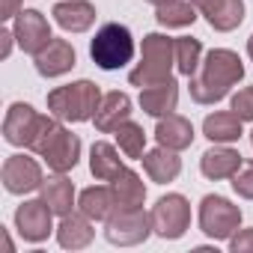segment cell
I'll return each instance as SVG.
<instances>
[{
	"instance_id": "18",
	"label": "cell",
	"mask_w": 253,
	"mask_h": 253,
	"mask_svg": "<svg viewBox=\"0 0 253 253\" xmlns=\"http://www.w3.org/2000/svg\"><path fill=\"white\" fill-rule=\"evenodd\" d=\"M155 140H158V146H167V149L182 152V149H188V146L194 143V125H191V119H185V116L167 113V116L158 119Z\"/></svg>"
},
{
	"instance_id": "34",
	"label": "cell",
	"mask_w": 253,
	"mask_h": 253,
	"mask_svg": "<svg viewBox=\"0 0 253 253\" xmlns=\"http://www.w3.org/2000/svg\"><path fill=\"white\" fill-rule=\"evenodd\" d=\"M0 39H3V48H0V57H9L12 54V39H15V30H3V33H0Z\"/></svg>"
},
{
	"instance_id": "37",
	"label": "cell",
	"mask_w": 253,
	"mask_h": 253,
	"mask_svg": "<svg viewBox=\"0 0 253 253\" xmlns=\"http://www.w3.org/2000/svg\"><path fill=\"white\" fill-rule=\"evenodd\" d=\"M250 146H253V131H250Z\"/></svg>"
},
{
	"instance_id": "28",
	"label": "cell",
	"mask_w": 253,
	"mask_h": 253,
	"mask_svg": "<svg viewBox=\"0 0 253 253\" xmlns=\"http://www.w3.org/2000/svg\"><path fill=\"white\" fill-rule=\"evenodd\" d=\"M203 57V45L200 39H191V36H179L176 39V69L185 75V78H194L197 69H200V60Z\"/></svg>"
},
{
	"instance_id": "5",
	"label": "cell",
	"mask_w": 253,
	"mask_h": 253,
	"mask_svg": "<svg viewBox=\"0 0 253 253\" xmlns=\"http://www.w3.org/2000/svg\"><path fill=\"white\" fill-rule=\"evenodd\" d=\"M57 125V116H42L36 113L30 104L24 101H15L9 104L6 110V119H3V137L6 143L12 146H24V149H36V143L45 137V131H51Z\"/></svg>"
},
{
	"instance_id": "13",
	"label": "cell",
	"mask_w": 253,
	"mask_h": 253,
	"mask_svg": "<svg viewBox=\"0 0 253 253\" xmlns=\"http://www.w3.org/2000/svg\"><path fill=\"white\" fill-rule=\"evenodd\" d=\"M191 3L217 33H229L244 21V0H191Z\"/></svg>"
},
{
	"instance_id": "19",
	"label": "cell",
	"mask_w": 253,
	"mask_h": 253,
	"mask_svg": "<svg viewBox=\"0 0 253 253\" xmlns=\"http://www.w3.org/2000/svg\"><path fill=\"white\" fill-rule=\"evenodd\" d=\"M176 104H179V84H176L173 78L140 89V107H143L149 116H158V119H161V116L173 113Z\"/></svg>"
},
{
	"instance_id": "9",
	"label": "cell",
	"mask_w": 253,
	"mask_h": 253,
	"mask_svg": "<svg viewBox=\"0 0 253 253\" xmlns=\"http://www.w3.org/2000/svg\"><path fill=\"white\" fill-rule=\"evenodd\" d=\"M152 232L161 238H182L191 226V203L182 194H167L152 206Z\"/></svg>"
},
{
	"instance_id": "8",
	"label": "cell",
	"mask_w": 253,
	"mask_h": 253,
	"mask_svg": "<svg viewBox=\"0 0 253 253\" xmlns=\"http://www.w3.org/2000/svg\"><path fill=\"white\" fill-rule=\"evenodd\" d=\"M152 232V217L143 214V209H119L104 220V235L110 244L119 247H134L140 241H146Z\"/></svg>"
},
{
	"instance_id": "35",
	"label": "cell",
	"mask_w": 253,
	"mask_h": 253,
	"mask_svg": "<svg viewBox=\"0 0 253 253\" xmlns=\"http://www.w3.org/2000/svg\"><path fill=\"white\" fill-rule=\"evenodd\" d=\"M247 57H250V60H253V36H250V39H247Z\"/></svg>"
},
{
	"instance_id": "14",
	"label": "cell",
	"mask_w": 253,
	"mask_h": 253,
	"mask_svg": "<svg viewBox=\"0 0 253 253\" xmlns=\"http://www.w3.org/2000/svg\"><path fill=\"white\" fill-rule=\"evenodd\" d=\"M75 48L66 39H51L39 54H36V72L42 78H60L66 72H72L75 66Z\"/></svg>"
},
{
	"instance_id": "17",
	"label": "cell",
	"mask_w": 253,
	"mask_h": 253,
	"mask_svg": "<svg viewBox=\"0 0 253 253\" xmlns=\"http://www.w3.org/2000/svg\"><path fill=\"white\" fill-rule=\"evenodd\" d=\"M51 15L69 33H84L95 24V6L86 3V0H63L51 9Z\"/></svg>"
},
{
	"instance_id": "36",
	"label": "cell",
	"mask_w": 253,
	"mask_h": 253,
	"mask_svg": "<svg viewBox=\"0 0 253 253\" xmlns=\"http://www.w3.org/2000/svg\"><path fill=\"white\" fill-rule=\"evenodd\" d=\"M146 3H155V6H161V3H167V0H146Z\"/></svg>"
},
{
	"instance_id": "25",
	"label": "cell",
	"mask_w": 253,
	"mask_h": 253,
	"mask_svg": "<svg viewBox=\"0 0 253 253\" xmlns=\"http://www.w3.org/2000/svg\"><path fill=\"white\" fill-rule=\"evenodd\" d=\"M42 200L51 206V211L54 214H69L72 211V206H75V185L63 176V173H57V176H51V179H45L42 182Z\"/></svg>"
},
{
	"instance_id": "7",
	"label": "cell",
	"mask_w": 253,
	"mask_h": 253,
	"mask_svg": "<svg viewBox=\"0 0 253 253\" xmlns=\"http://www.w3.org/2000/svg\"><path fill=\"white\" fill-rule=\"evenodd\" d=\"M241 226V209L232 206L226 197L209 194L200 203V229L214 241H229Z\"/></svg>"
},
{
	"instance_id": "29",
	"label": "cell",
	"mask_w": 253,
	"mask_h": 253,
	"mask_svg": "<svg viewBox=\"0 0 253 253\" xmlns=\"http://www.w3.org/2000/svg\"><path fill=\"white\" fill-rule=\"evenodd\" d=\"M116 143L119 149L128 155V158H143V149H146V131H143V125L137 122H122L119 128H116Z\"/></svg>"
},
{
	"instance_id": "6",
	"label": "cell",
	"mask_w": 253,
	"mask_h": 253,
	"mask_svg": "<svg viewBox=\"0 0 253 253\" xmlns=\"http://www.w3.org/2000/svg\"><path fill=\"white\" fill-rule=\"evenodd\" d=\"M33 152L39 158H45V164L54 173H69V170H75V164L81 158V137L57 122L51 131H45V137L36 143Z\"/></svg>"
},
{
	"instance_id": "27",
	"label": "cell",
	"mask_w": 253,
	"mask_h": 253,
	"mask_svg": "<svg viewBox=\"0 0 253 253\" xmlns=\"http://www.w3.org/2000/svg\"><path fill=\"white\" fill-rule=\"evenodd\" d=\"M155 18L164 27H188L197 21V6L191 0H167V3L155 6Z\"/></svg>"
},
{
	"instance_id": "32",
	"label": "cell",
	"mask_w": 253,
	"mask_h": 253,
	"mask_svg": "<svg viewBox=\"0 0 253 253\" xmlns=\"http://www.w3.org/2000/svg\"><path fill=\"white\" fill-rule=\"evenodd\" d=\"M229 250L232 253H253V229H241L238 235H232Z\"/></svg>"
},
{
	"instance_id": "33",
	"label": "cell",
	"mask_w": 253,
	"mask_h": 253,
	"mask_svg": "<svg viewBox=\"0 0 253 253\" xmlns=\"http://www.w3.org/2000/svg\"><path fill=\"white\" fill-rule=\"evenodd\" d=\"M18 6H21V0H0V21H9L18 15Z\"/></svg>"
},
{
	"instance_id": "15",
	"label": "cell",
	"mask_w": 253,
	"mask_h": 253,
	"mask_svg": "<svg viewBox=\"0 0 253 253\" xmlns=\"http://www.w3.org/2000/svg\"><path fill=\"white\" fill-rule=\"evenodd\" d=\"M128 119H131V98L125 95V92H119V89L107 92V95L101 98V104H98L95 116H92L95 128H98L101 134L116 131L119 125H122V122H128Z\"/></svg>"
},
{
	"instance_id": "2",
	"label": "cell",
	"mask_w": 253,
	"mask_h": 253,
	"mask_svg": "<svg viewBox=\"0 0 253 253\" xmlns=\"http://www.w3.org/2000/svg\"><path fill=\"white\" fill-rule=\"evenodd\" d=\"M101 89L92 81H75L48 92V113L60 122H86L101 104Z\"/></svg>"
},
{
	"instance_id": "24",
	"label": "cell",
	"mask_w": 253,
	"mask_h": 253,
	"mask_svg": "<svg viewBox=\"0 0 253 253\" xmlns=\"http://www.w3.org/2000/svg\"><path fill=\"white\" fill-rule=\"evenodd\" d=\"M203 134H206L211 143H235V140L241 137V119H238L232 110L209 113L206 122H203Z\"/></svg>"
},
{
	"instance_id": "30",
	"label": "cell",
	"mask_w": 253,
	"mask_h": 253,
	"mask_svg": "<svg viewBox=\"0 0 253 253\" xmlns=\"http://www.w3.org/2000/svg\"><path fill=\"white\" fill-rule=\"evenodd\" d=\"M232 191L244 200H253V161H244L232 176Z\"/></svg>"
},
{
	"instance_id": "4",
	"label": "cell",
	"mask_w": 253,
	"mask_h": 253,
	"mask_svg": "<svg viewBox=\"0 0 253 253\" xmlns=\"http://www.w3.org/2000/svg\"><path fill=\"white\" fill-rule=\"evenodd\" d=\"M89 57L104 72H113V69H122L125 63H131V57H134L131 30L125 24H116V21L98 27V33L89 45Z\"/></svg>"
},
{
	"instance_id": "11",
	"label": "cell",
	"mask_w": 253,
	"mask_h": 253,
	"mask_svg": "<svg viewBox=\"0 0 253 253\" xmlns=\"http://www.w3.org/2000/svg\"><path fill=\"white\" fill-rule=\"evenodd\" d=\"M0 179H3V188L9 194H30L36 188H42V167L27 158V155H9L3 161V170H0Z\"/></svg>"
},
{
	"instance_id": "12",
	"label": "cell",
	"mask_w": 253,
	"mask_h": 253,
	"mask_svg": "<svg viewBox=\"0 0 253 253\" xmlns=\"http://www.w3.org/2000/svg\"><path fill=\"white\" fill-rule=\"evenodd\" d=\"M15 42L21 45V51L24 54H39L54 36H51V24H48V18L39 12V9H24V12H18L15 15Z\"/></svg>"
},
{
	"instance_id": "26",
	"label": "cell",
	"mask_w": 253,
	"mask_h": 253,
	"mask_svg": "<svg viewBox=\"0 0 253 253\" xmlns=\"http://www.w3.org/2000/svg\"><path fill=\"white\" fill-rule=\"evenodd\" d=\"M89 170H92V176L98 182H110L122 170V158H119L116 146H110L104 140L92 143V149H89Z\"/></svg>"
},
{
	"instance_id": "1",
	"label": "cell",
	"mask_w": 253,
	"mask_h": 253,
	"mask_svg": "<svg viewBox=\"0 0 253 253\" xmlns=\"http://www.w3.org/2000/svg\"><path fill=\"white\" fill-rule=\"evenodd\" d=\"M241 78H244L241 57L229 48H211L203 60V75L191 78V98L197 104H214Z\"/></svg>"
},
{
	"instance_id": "10",
	"label": "cell",
	"mask_w": 253,
	"mask_h": 253,
	"mask_svg": "<svg viewBox=\"0 0 253 253\" xmlns=\"http://www.w3.org/2000/svg\"><path fill=\"white\" fill-rule=\"evenodd\" d=\"M51 217H54V211H51V206L45 200H27L24 206L15 209V229H18V235L24 241L39 244L54 232Z\"/></svg>"
},
{
	"instance_id": "16",
	"label": "cell",
	"mask_w": 253,
	"mask_h": 253,
	"mask_svg": "<svg viewBox=\"0 0 253 253\" xmlns=\"http://www.w3.org/2000/svg\"><path fill=\"white\" fill-rule=\"evenodd\" d=\"M241 164H244V158H241L235 149H229V146H211V149H206L203 158H200V170H203V176L211 179V182L232 179Z\"/></svg>"
},
{
	"instance_id": "3",
	"label": "cell",
	"mask_w": 253,
	"mask_h": 253,
	"mask_svg": "<svg viewBox=\"0 0 253 253\" xmlns=\"http://www.w3.org/2000/svg\"><path fill=\"white\" fill-rule=\"evenodd\" d=\"M173 63H176V39H170L164 33H149V36H143L140 63L131 69L128 81H131V86H140V89L170 81Z\"/></svg>"
},
{
	"instance_id": "31",
	"label": "cell",
	"mask_w": 253,
	"mask_h": 253,
	"mask_svg": "<svg viewBox=\"0 0 253 253\" xmlns=\"http://www.w3.org/2000/svg\"><path fill=\"white\" fill-rule=\"evenodd\" d=\"M232 113L241 122H253V86H241L232 95Z\"/></svg>"
},
{
	"instance_id": "21",
	"label": "cell",
	"mask_w": 253,
	"mask_h": 253,
	"mask_svg": "<svg viewBox=\"0 0 253 253\" xmlns=\"http://www.w3.org/2000/svg\"><path fill=\"white\" fill-rule=\"evenodd\" d=\"M110 188H113V197H116V206H119V209H143L146 185H143V179H140L134 170L122 167V170L110 179Z\"/></svg>"
},
{
	"instance_id": "23",
	"label": "cell",
	"mask_w": 253,
	"mask_h": 253,
	"mask_svg": "<svg viewBox=\"0 0 253 253\" xmlns=\"http://www.w3.org/2000/svg\"><path fill=\"white\" fill-rule=\"evenodd\" d=\"M78 209H81L89 220H107V217L116 211V197H113V188L95 185V188L81 191V197H78Z\"/></svg>"
},
{
	"instance_id": "22",
	"label": "cell",
	"mask_w": 253,
	"mask_h": 253,
	"mask_svg": "<svg viewBox=\"0 0 253 253\" xmlns=\"http://www.w3.org/2000/svg\"><path fill=\"white\" fill-rule=\"evenodd\" d=\"M92 235H95V229L89 226V217L81 211V214H75V211H69V214H63V220H60V226H57V241H60V247H66V250H81V247H86L89 241H92Z\"/></svg>"
},
{
	"instance_id": "20",
	"label": "cell",
	"mask_w": 253,
	"mask_h": 253,
	"mask_svg": "<svg viewBox=\"0 0 253 253\" xmlns=\"http://www.w3.org/2000/svg\"><path fill=\"white\" fill-rule=\"evenodd\" d=\"M140 161H143L146 176L152 182H158V185H167V182H173L182 173V158L176 155V149H167V146H158L152 152H143Z\"/></svg>"
}]
</instances>
